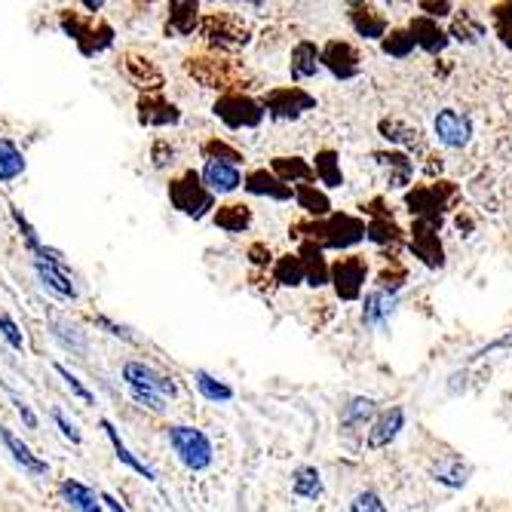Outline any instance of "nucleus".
I'll list each match as a JSON object with an SVG mask.
<instances>
[{"label":"nucleus","mask_w":512,"mask_h":512,"mask_svg":"<svg viewBox=\"0 0 512 512\" xmlns=\"http://www.w3.org/2000/svg\"><path fill=\"white\" fill-rule=\"evenodd\" d=\"M188 74L203 83L206 89H224V92H240V65L221 56H197L188 59Z\"/></svg>","instance_id":"obj_11"},{"label":"nucleus","mask_w":512,"mask_h":512,"mask_svg":"<svg viewBox=\"0 0 512 512\" xmlns=\"http://www.w3.org/2000/svg\"><path fill=\"white\" fill-rule=\"evenodd\" d=\"M120 68H123V77H126L132 86L142 89L145 96H151V92H163V74H160V68H157L148 56L126 53L123 62H120Z\"/></svg>","instance_id":"obj_20"},{"label":"nucleus","mask_w":512,"mask_h":512,"mask_svg":"<svg viewBox=\"0 0 512 512\" xmlns=\"http://www.w3.org/2000/svg\"><path fill=\"white\" fill-rule=\"evenodd\" d=\"M368 283V261L362 255H344L332 261V289L338 301H359Z\"/></svg>","instance_id":"obj_12"},{"label":"nucleus","mask_w":512,"mask_h":512,"mask_svg":"<svg viewBox=\"0 0 512 512\" xmlns=\"http://www.w3.org/2000/svg\"><path fill=\"white\" fill-rule=\"evenodd\" d=\"M270 172L283 184H289V188H298V184H313L316 181L313 163L298 157V154H292V157H273L270 160Z\"/></svg>","instance_id":"obj_28"},{"label":"nucleus","mask_w":512,"mask_h":512,"mask_svg":"<svg viewBox=\"0 0 512 512\" xmlns=\"http://www.w3.org/2000/svg\"><path fill=\"white\" fill-rule=\"evenodd\" d=\"M0 335H4V338L10 341L13 350H25V338H22V332H19V325H16L7 313H0Z\"/></svg>","instance_id":"obj_49"},{"label":"nucleus","mask_w":512,"mask_h":512,"mask_svg":"<svg viewBox=\"0 0 512 512\" xmlns=\"http://www.w3.org/2000/svg\"><path fill=\"white\" fill-rule=\"evenodd\" d=\"M200 4H191V0H175L169 4V19H166V34L169 37H191L194 31H200Z\"/></svg>","instance_id":"obj_27"},{"label":"nucleus","mask_w":512,"mask_h":512,"mask_svg":"<svg viewBox=\"0 0 512 512\" xmlns=\"http://www.w3.org/2000/svg\"><path fill=\"white\" fill-rule=\"evenodd\" d=\"M292 494L301 497V500H319L325 494L322 473L316 467H298L292 473Z\"/></svg>","instance_id":"obj_40"},{"label":"nucleus","mask_w":512,"mask_h":512,"mask_svg":"<svg viewBox=\"0 0 512 512\" xmlns=\"http://www.w3.org/2000/svg\"><path fill=\"white\" fill-rule=\"evenodd\" d=\"M181 120V111L163 99V92H151V96L138 99V123L142 126H175Z\"/></svg>","instance_id":"obj_24"},{"label":"nucleus","mask_w":512,"mask_h":512,"mask_svg":"<svg viewBox=\"0 0 512 512\" xmlns=\"http://www.w3.org/2000/svg\"><path fill=\"white\" fill-rule=\"evenodd\" d=\"M408 31H411V37L417 43V50H424L427 56H442L448 50V43H451L448 31L436 19H427V16H414L408 22Z\"/></svg>","instance_id":"obj_22"},{"label":"nucleus","mask_w":512,"mask_h":512,"mask_svg":"<svg viewBox=\"0 0 512 512\" xmlns=\"http://www.w3.org/2000/svg\"><path fill=\"white\" fill-rule=\"evenodd\" d=\"M347 19L353 25V31L362 37V40H384L387 31H390V19L381 13V7L375 4H350L347 7Z\"/></svg>","instance_id":"obj_21"},{"label":"nucleus","mask_w":512,"mask_h":512,"mask_svg":"<svg viewBox=\"0 0 512 512\" xmlns=\"http://www.w3.org/2000/svg\"><path fill=\"white\" fill-rule=\"evenodd\" d=\"M460 191L454 181H445V178H436V181H427V184H414V188L405 191L402 203L408 209V215L414 221H424V224H433L442 230L448 212L454 209Z\"/></svg>","instance_id":"obj_2"},{"label":"nucleus","mask_w":512,"mask_h":512,"mask_svg":"<svg viewBox=\"0 0 512 512\" xmlns=\"http://www.w3.org/2000/svg\"><path fill=\"white\" fill-rule=\"evenodd\" d=\"M430 476H433V482L457 491V488H463V485L470 482V467L457 454H445V457H439L430 467Z\"/></svg>","instance_id":"obj_34"},{"label":"nucleus","mask_w":512,"mask_h":512,"mask_svg":"<svg viewBox=\"0 0 512 512\" xmlns=\"http://www.w3.org/2000/svg\"><path fill=\"white\" fill-rule=\"evenodd\" d=\"M249 261H252L255 267H273L276 258H273V252H270L264 243H255V246L249 249Z\"/></svg>","instance_id":"obj_51"},{"label":"nucleus","mask_w":512,"mask_h":512,"mask_svg":"<svg viewBox=\"0 0 512 512\" xmlns=\"http://www.w3.org/2000/svg\"><path fill=\"white\" fill-rule=\"evenodd\" d=\"M13 405H16V411L22 414V421H25V424H28V427L34 430V427H37V417H34V411H31V408H28V405H25V402H22L19 396H13Z\"/></svg>","instance_id":"obj_54"},{"label":"nucleus","mask_w":512,"mask_h":512,"mask_svg":"<svg viewBox=\"0 0 512 512\" xmlns=\"http://www.w3.org/2000/svg\"><path fill=\"white\" fill-rule=\"evenodd\" d=\"M414 50H417V43L408 28H390L387 37L381 40V53L396 62H405L408 56H414Z\"/></svg>","instance_id":"obj_42"},{"label":"nucleus","mask_w":512,"mask_h":512,"mask_svg":"<svg viewBox=\"0 0 512 512\" xmlns=\"http://www.w3.org/2000/svg\"><path fill=\"white\" fill-rule=\"evenodd\" d=\"M56 375H59V378H62V381L68 384V390H71L74 396H80V399H83L86 405H92V402H96V399H92V393H89V390H86V387L80 384V378H77V375H71V371H68L65 365H59V362H56Z\"/></svg>","instance_id":"obj_48"},{"label":"nucleus","mask_w":512,"mask_h":512,"mask_svg":"<svg viewBox=\"0 0 512 512\" xmlns=\"http://www.w3.org/2000/svg\"><path fill=\"white\" fill-rule=\"evenodd\" d=\"M169 203L188 218H206L215 209V194L203 184L200 172L188 169L169 181Z\"/></svg>","instance_id":"obj_5"},{"label":"nucleus","mask_w":512,"mask_h":512,"mask_svg":"<svg viewBox=\"0 0 512 512\" xmlns=\"http://www.w3.org/2000/svg\"><path fill=\"white\" fill-rule=\"evenodd\" d=\"M295 203H298V209H301L307 218H313V221L329 218V215L335 212L332 197L325 194L322 188H316V181H313V184H298V188H295Z\"/></svg>","instance_id":"obj_30"},{"label":"nucleus","mask_w":512,"mask_h":512,"mask_svg":"<svg viewBox=\"0 0 512 512\" xmlns=\"http://www.w3.org/2000/svg\"><path fill=\"white\" fill-rule=\"evenodd\" d=\"M270 276L276 286L283 289H298V286H307V273H304V261L298 252H289V255H279L270 267Z\"/></svg>","instance_id":"obj_33"},{"label":"nucleus","mask_w":512,"mask_h":512,"mask_svg":"<svg viewBox=\"0 0 512 512\" xmlns=\"http://www.w3.org/2000/svg\"><path fill=\"white\" fill-rule=\"evenodd\" d=\"M371 157H375L378 169L384 172L390 191H408L411 188V178L417 172L414 157H408L405 151H375Z\"/></svg>","instance_id":"obj_19"},{"label":"nucleus","mask_w":512,"mask_h":512,"mask_svg":"<svg viewBox=\"0 0 512 512\" xmlns=\"http://www.w3.org/2000/svg\"><path fill=\"white\" fill-rule=\"evenodd\" d=\"M62 497L68 500V506L74 512H102V497H96L86 485H80L74 479L62 482Z\"/></svg>","instance_id":"obj_41"},{"label":"nucleus","mask_w":512,"mask_h":512,"mask_svg":"<svg viewBox=\"0 0 512 512\" xmlns=\"http://www.w3.org/2000/svg\"><path fill=\"white\" fill-rule=\"evenodd\" d=\"M378 132H381L384 142L396 145V151H405L408 157L411 154H427L424 132L417 129V126H411L408 120H402V117H381L378 120Z\"/></svg>","instance_id":"obj_17"},{"label":"nucleus","mask_w":512,"mask_h":512,"mask_svg":"<svg viewBox=\"0 0 512 512\" xmlns=\"http://www.w3.org/2000/svg\"><path fill=\"white\" fill-rule=\"evenodd\" d=\"M102 427H105V433H108V439H111V445H114V451H117V457H120V463H126V467L132 470V473H138V476H145L148 482H157V473L148 467V463H142L138 460L129 448H126V442L120 439V433L114 430V424L111 421H102Z\"/></svg>","instance_id":"obj_39"},{"label":"nucleus","mask_w":512,"mask_h":512,"mask_svg":"<svg viewBox=\"0 0 512 512\" xmlns=\"http://www.w3.org/2000/svg\"><path fill=\"white\" fill-rule=\"evenodd\" d=\"M301 261H304V273H307V286L310 289H325L332 286V264L325 261V252L313 243H301L298 249Z\"/></svg>","instance_id":"obj_29"},{"label":"nucleus","mask_w":512,"mask_h":512,"mask_svg":"<svg viewBox=\"0 0 512 512\" xmlns=\"http://www.w3.org/2000/svg\"><path fill=\"white\" fill-rule=\"evenodd\" d=\"M200 37L215 53H237L252 40V31L237 13L221 10V13H206L200 19Z\"/></svg>","instance_id":"obj_4"},{"label":"nucleus","mask_w":512,"mask_h":512,"mask_svg":"<svg viewBox=\"0 0 512 512\" xmlns=\"http://www.w3.org/2000/svg\"><path fill=\"white\" fill-rule=\"evenodd\" d=\"M322 68L335 80H353L362 74V56L350 40H329L322 46Z\"/></svg>","instance_id":"obj_14"},{"label":"nucleus","mask_w":512,"mask_h":512,"mask_svg":"<svg viewBox=\"0 0 512 512\" xmlns=\"http://www.w3.org/2000/svg\"><path fill=\"white\" fill-rule=\"evenodd\" d=\"M378 417V402L371 396H353L344 408H341V427L344 430H359L365 424H371Z\"/></svg>","instance_id":"obj_36"},{"label":"nucleus","mask_w":512,"mask_h":512,"mask_svg":"<svg viewBox=\"0 0 512 512\" xmlns=\"http://www.w3.org/2000/svg\"><path fill=\"white\" fill-rule=\"evenodd\" d=\"M350 512H390V509H387V503L381 500L378 491L365 488V491H359V494L350 500Z\"/></svg>","instance_id":"obj_47"},{"label":"nucleus","mask_w":512,"mask_h":512,"mask_svg":"<svg viewBox=\"0 0 512 512\" xmlns=\"http://www.w3.org/2000/svg\"><path fill=\"white\" fill-rule=\"evenodd\" d=\"M261 105H264V114L270 120H301L307 111L316 108V96H310V92L304 86H276V89H267L261 96Z\"/></svg>","instance_id":"obj_9"},{"label":"nucleus","mask_w":512,"mask_h":512,"mask_svg":"<svg viewBox=\"0 0 512 512\" xmlns=\"http://www.w3.org/2000/svg\"><path fill=\"white\" fill-rule=\"evenodd\" d=\"M59 25L80 46L83 56H96V53L108 50V46L114 43V28L108 22H102V19H92V16H80L74 10H65L59 16Z\"/></svg>","instance_id":"obj_7"},{"label":"nucleus","mask_w":512,"mask_h":512,"mask_svg":"<svg viewBox=\"0 0 512 512\" xmlns=\"http://www.w3.org/2000/svg\"><path fill=\"white\" fill-rule=\"evenodd\" d=\"M362 215H368V224H365V240L378 249H387L390 255L387 258H399L402 246H405V230L396 224L393 212L387 209V203L378 197L371 203H362Z\"/></svg>","instance_id":"obj_6"},{"label":"nucleus","mask_w":512,"mask_h":512,"mask_svg":"<svg viewBox=\"0 0 512 512\" xmlns=\"http://www.w3.org/2000/svg\"><path fill=\"white\" fill-rule=\"evenodd\" d=\"M396 307H399V295L393 292H384L378 286H371L362 298V325L365 329H387L390 319L396 316Z\"/></svg>","instance_id":"obj_18"},{"label":"nucleus","mask_w":512,"mask_h":512,"mask_svg":"<svg viewBox=\"0 0 512 512\" xmlns=\"http://www.w3.org/2000/svg\"><path fill=\"white\" fill-rule=\"evenodd\" d=\"M53 421L59 424V430H62V433H65V436H68V439L74 442V445H80V439H83V436H80V430H77V427H74V424L68 421V417H65L62 411H53Z\"/></svg>","instance_id":"obj_52"},{"label":"nucleus","mask_w":512,"mask_h":512,"mask_svg":"<svg viewBox=\"0 0 512 512\" xmlns=\"http://www.w3.org/2000/svg\"><path fill=\"white\" fill-rule=\"evenodd\" d=\"M169 442L178 454V460L184 463L188 470L200 473V470H209L212 467V442L203 430L197 427H169Z\"/></svg>","instance_id":"obj_10"},{"label":"nucleus","mask_w":512,"mask_h":512,"mask_svg":"<svg viewBox=\"0 0 512 512\" xmlns=\"http://www.w3.org/2000/svg\"><path fill=\"white\" fill-rule=\"evenodd\" d=\"M488 19H491V28H494V37L512 50V4H494L488 10Z\"/></svg>","instance_id":"obj_45"},{"label":"nucleus","mask_w":512,"mask_h":512,"mask_svg":"<svg viewBox=\"0 0 512 512\" xmlns=\"http://www.w3.org/2000/svg\"><path fill=\"white\" fill-rule=\"evenodd\" d=\"M123 381L132 393L135 402H142L151 411H166V402L178 396V387L172 384V378L160 375L157 368L145 365V362H126L123 365Z\"/></svg>","instance_id":"obj_3"},{"label":"nucleus","mask_w":512,"mask_h":512,"mask_svg":"<svg viewBox=\"0 0 512 512\" xmlns=\"http://www.w3.org/2000/svg\"><path fill=\"white\" fill-rule=\"evenodd\" d=\"M298 243H313L322 252H347L365 240V221L350 212H332L329 218H301L289 227Z\"/></svg>","instance_id":"obj_1"},{"label":"nucleus","mask_w":512,"mask_h":512,"mask_svg":"<svg viewBox=\"0 0 512 512\" xmlns=\"http://www.w3.org/2000/svg\"><path fill=\"white\" fill-rule=\"evenodd\" d=\"M34 270H37V276L43 279V286L46 289H53L59 298H77V289H74V283H71V276L65 273V267H59V264H53V261H34Z\"/></svg>","instance_id":"obj_37"},{"label":"nucleus","mask_w":512,"mask_h":512,"mask_svg":"<svg viewBox=\"0 0 512 512\" xmlns=\"http://www.w3.org/2000/svg\"><path fill=\"white\" fill-rule=\"evenodd\" d=\"M102 503H105V506H108L111 512H126V509H123V506H120V503H117V500H114L111 494H102Z\"/></svg>","instance_id":"obj_55"},{"label":"nucleus","mask_w":512,"mask_h":512,"mask_svg":"<svg viewBox=\"0 0 512 512\" xmlns=\"http://www.w3.org/2000/svg\"><path fill=\"white\" fill-rule=\"evenodd\" d=\"M292 80H310L322 71V46H316L313 40H298L292 46V62H289Z\"/></svg>","instance_id":"obj_26"},{"label":"nucleus","mask_w":512,"mask_h":512,"mask_svg":"<svg viewBox=\"0 0 512 512\" xmlns=\"http://www.w3.org/2000/svg\"><path fill=\"white\" fill-rule=\"evenodd\" d=\"M194 384H197L200 396L209 399V402H230V399H234V387H227L224 381L212 378L209 371H203V368L194 371Z\"/></svg>","instance_id":"obj_43"},{"label":"nucleus","mask_w":512,"mask_h":512,"mask_svg":"<svg viewBox=\"0 0 512 512\" xmlns=\"http://www.w3.org/2000/svg\"><path fill=\"white\" fill-rule=\"evenodd\" d=\"M92 322H96V325H102V329H108L114 338H123V341H135L132 335H129V329H123V325H117V322H111L108 316H96V319H92Z\"/></svg>","instance_id":"obj_53"},{"label":"nucleus","mask_w":512,"mask_h":512,"mask_svg":"<svg viewBox=\"0 0 512 512\" xmlns=\"http://www.w3.org/2000/svg\"><path fill=\"white\" fill-rule=\"evenodd\" d=\"M417 10H424V16L427 19H445V16H454V4H448V0H439V4H430V0H421V4H417Z\"/></svg>","instance_id":"obj_50"},{"label":"nucleus","mask_w":512,"mask_h":512,"mask_svg":"<svg viewBox=\"0 0 512 512\" xmlns=\"http://www.w3.org/2000/svg\"><path fill=\"white\" fill-rule=\"evenodd\" d=\"M408 252L430 270L445 267V246H442V237H439V227H433V224H424V221L411 224Z\"/></svg>","instance_id":"obj_13"},{"label":"nucleus","mask_w":512,"mask_h":512,"mask_svg":"<svg viewBox=\"0 0 512 512\" xmlns=\"http://www.w3.org/2000/svg\"><path fill=\"white\" fill-rule=\"evenodd\" d=\"M243 188L252 197H267L273 203H289V200H295V188H289V184L279 181L270 169H252V172H246Z\"/></svg>","instance_id":"obj_23"},{"label":"nucleus","mask_w":512,"mask_h":512,"mask_svg":"<svg viewBox=\"0 0 512 512\" xmlns=\"http://www.w3.org/2000/svg\"><path fill=\"white\" fill-rule=\"evenodd\" d=\"M200 178H203V184H206L212 194H234L237 188H243V172H240V166L218 163V160H206Z\"/></svg>","instance_id":"obj_25"},{"label":"nucleus","mask_w":512,"mask_h":512,"mask_svg":"<svg viewBox=\"0 0 512 512\" xmlns=\"http://www.w3.org/2000/svg\"><path fill=\"white\" fill-rule=\"evenodd\" d=\"M313 175H316V181L322 184V188H329V191L344 188L341 154H338L335 148H322V151H316V157H313Z\"/></svg>","instance_id":"obj_32"},{"label":"nucleus","mask_w":512,"mask_h":512,"mask_svg":"<svg viewBox=\"0 0 512 512\" xmlns=\"http://www.w3.org/2000/svg\"><path fill=\"white\" fill-rule=\"evenodd\" d=\"M0 442L7 445V451L16 457V463H22V467H25L31 476H46V473H50V467H46V460H40L37 454H31V448H28L22 439H16L7 427H0Z\"/></svg>","instance_id":"obj_38"},{"label":"nucleus","mask_w":512,"mask_h":512,"mask_svg":"<svg viewBox=\"0 0 512 512\" xmlns=\"http://www.w3.org/2000/svg\"><path fill=\"white\" fill-rule=\"evenodd\" d=\"M203 157L206 160H218V163H230V166L243 163V154L237 148H230L227 142H221V138H209V142L203 145Z\"/></svg>","instance_id":"obj_46"},{"label":"nucleus","mask_w":512,"mask_h":512,"mask_svg":"<svg viewBox=\"0 0 512 512\" xmlns=\"http://www.w3.org/2000/svg\"><path fill=\"white\" fill-rule=\"evenodd\" d=\"M215 227H221L224 234H246L252 227V209L246 203H224L212 215Z\"/></svg>","instance_id":"obj_35"},{"label":"nucleus","mask_w":512,"mask_h":512,"mask_svg":"<svg viewBox=\"0 0 512 512\" xmlns=\"http://www.w3.org/2000/svg\"><path fill=\"white\" fill-rule=\"evenodd\" d=\"M433 132L439 138V145L451 151H463L473 142V120L467 114H460L457 108H442L433 120Z\"/></svg>","instance_id":"obj_15"},{"label":"nucleus","mask_w":512,"mask_h":512,"mask_svg":"<svg viewBox=\"0 0 512 512\" xmlns=\"http://www.w3.org/2000/svg\"><path fill=\"white\" fill-rule=\"evenodd\" d=\"M212 114L227 129H258L267 117L261 99H252L246 92H224V96L212 105Z\"/></svg>","instance_id":"obj_8"},{"label":"nucleus","mask_w":512,"mask_h":512,"mask_svg":"<svg viewBox=\"0 0 512 512\" xmlns=\"http://www.w3.org/2000/svg\"><path fill=\"white\" fill-rule=\"evenodd\" d=\"M485 34H488V28H485V22L473 10H457L454 19H451V25H448V37L457 40V43H463V46L482 43Z\"/></svg>","instance_id":"obj_31"},{"label":"nucleus","mask_w":512,"mask_h":512,"mask_svg":"<svg viewBox=\"0 0 512 512\" xmlns=\"http://www.w3.org/2000/svg\"><path fill=\"white\" fill-rule=\"evenodd\" d=\"M405 430V408L402 405H390L384 411H378L375 421L368 424V433H365V448L368 451H381V448H390L399 433Z\"/></svg>","instance_id":"obj_16"},{"label":"nucleus","mask_w":512,"mask_h":512,"mask_svg":"<svg viewBox=\"0 0 512 512\" xmlns=\"http://www.w3.org/2000/svg\"><path fill=\"white\" fill-rule=\"evenodd\" d=\"M22 172H25L22 151L10 142V138H0V181H13Z\"/></svg>","instance_id":"obj_44"}]
</instances>
